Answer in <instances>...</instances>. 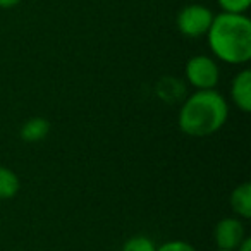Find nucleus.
I'll return each instance as SVG.
<instances>
[{"label":"nucleus","instance_id":"f257e3e1","mask_svg":"<svg viewBox=\"0 0 251 251\" xmlns=\"http://www.w3.org/2000/svg\"><path fill=\"white\" fill-rule=\"evenodd\" d=\"M213 57L230 66H243L251 59V21L246 14L220 12L213 16L206 31Z\"/></svg>","mask_w":251,"mask_h":251},{"label":"nucleus","instance_id":"f03ea898","mask_svg":"<svg viewBox=\"0 0 251 251\" xmlns=\"http://www.w3.org/2000/svg\"><path fill=\"white\" fill-rule=\"evenodd\" d=\"M229 117L226 98L215 90H196L182 103L179 112V127L189 136L205 138L224 127Z\"/></svg>","mask_w":251,"mask_h":251},{"label":"nucleus","instance_id":"7ed1b4c3","mask_svg":"<svg viewBox=\"0 0 251 251\" xmlns=\"http://www.w3.org/2000/svg\"><path fill=\"white\" fill-rule=\"evenodd\" d=\"M213 12L203 4H189L179 11L176 18V26L179 33L188 38H201L210 29L213 21Z\"/></svg>","mask_w":251,"mask_h":251},{"label":"nucleus","instance_id":"20e7f679","mask_svg":"<svg viewBox=\"0 0 251 251\" xmlns=\"http://www.w3.org/2000/svg\"><path fill=\"white\" fill-rule=\"evenodd\" d=\"M186 77L196 90H213L219 84L220 69L213 57L195 55L186 64Z\"/></svg>","mask_w":251,"mask_h":251},{"label":"nucleus","instance_id":"39448f33","mask_svg":"<svg viewBox=\"0 0 251 251\" xmlns=\"http://www.w3.org/2000/svg\"><path fill=\"white\" fill-rule=\"evenodd\" d=\"M213 237H215V244L219 250L236 251V248L246 237V234H244V227L241 220L234 219V217H227L215 226Z\"/></svg>","mask_w":251,"mask_h":251},{"label":"nucleus","instance_id":"423d86ee","mask_svg":"<svg viewBox=\"0 0 251 251\" xmlns=\"http://www.w3.org/2000/svg\"><path fill=\"white\" fill-rule=\"evenodd\" d=\"M230 97L241 112L248 114L251 110V71L243 69L237 73L230 84Z\"/></svg>","mask_w":251,"mask_h":251},{"label":"nucleus","instance_id":"0eeeda50","mask_svg":"<svg viewBox=\"0 0 251 251\" xmlns=\"http://www.w3.org/2000/svg\"><path fill=\"white\" fill-rule=\"evenodd\" d=\"M230 206L232 210L243 219H250L251 217V184L250 182H243L237 186L230 195Z\"/></svg>","mask_w":251,"mask_h":251},{"label":"nucleus","instance_id":"6e6552de","mask_svg":"<svg viewBox=\"0 0 251 251\" xmlns=\"http://www.w3.org/2000/svg\"><path fill=\"white\" fill-rule=\"evenodd\" d=\"M50 133V124L43 117H33L21 127V138L26 143H38Z\"/></svg>","mask_w":251,"mask_h":251},{"label":"nucleus","instance_id":"1a4fd4ad","mask_svg":"<svg viewBox=\"0 0 251 251\" xmlns=\"http://www.w3.org/2000/svg\"><path fill=\"white\" fill-rule=\"evenodd\" d=\"M19 191V177L11 169L0 165V200H11Z\"/></svg>","mask_w":251,"mask_h":251},{"label":"nucleus","instance_id":"9d476101","mask_svg":"<svg viewBox=\"0 0 251 251\" xmlns=\"http://www.w3.org/2000/svg\"><path fill=\"white\" fill-rule=\"evenodd\" d=\"M153 241L147 236H133L131 239H127L122 246V251H155Z\"/></svg>","mask_w":251,"mask_h":251},{"label":"nucleus","instance_id":"9b49d317","mask_svg":"<svg viewBox=\"0 0 251 251\" xmlns=\"http://www.w3.org/2000/svg\"><path fill=\"white\" fill-rule=\"evenodd\" d=\"M220 11L229 14H246L250 9L251 0H217Z\"/></svg>","mask_w":251,"mask_h":251},{"label":"nucleus","instance_id":"f8f14e48","mask_svg":"<svg viewBox=\"0 0 251 251\" xmlns=\"http://www.w3.org/2000/svg\"><path fill=\"white\" fill-rule=\"evenodd\" d=\"M155 251H196V250L189 243H186V241H169V243H164L162 246H158Z\"/></svg>","mask_w":251,"mask_h":251},{"label":"nucleus","instance_id":"ddd939ff","mask_svg":"<svg viewBox=\"0 0 251 251\" xmlns=\"http://www.w3.org/2000/svg\"><path fill=\"white\" fill-rule=\"evenodd\" d=\"M21 4V0H0V9H12Z\"/></svg>","mask_w":251,"mask_h":251},{"label":"nucleus","instance_id":"4468645a","mask_svg":"<svg viewBox=\"0 0 251 251\" xmlns=\"http://www.w3.org/2000/svg\"><path fill=\"white\" fill-rule=\"evenodd\" d=\"M236 251H251V237H244L236 248Z\"/></svg>","mask_w":251,"mask_h":251},{"label":"nucleus","instance_id":"2eb2a0df","mask_svg":"<svg viewBox=\"0 0 251 251\" xmlns=\"http://www.w3.org/2000/svg\"><path fill=\"white\" fill-rule=\"evenodd\" d=\"M215 251H229V250H219V248H217V250Z\"/></svg>","mask_w":251,"mask_h":251}]
</instances>
